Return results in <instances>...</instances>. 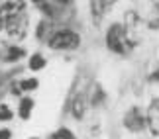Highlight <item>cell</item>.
Instances as JSON below:
<instances>
[{
    "instance_id": "6da1fadb",
    "label": "cell",
    "mask_w": 159,
    "mask_h": 139,
    "mask_svg": "<svg viewBox=\"0 0 159 139\" xmlns=\"http://www.w3.org/2000/svg\"><path fill=\"white\" fill-rule=\"evenodd\" d=\"M47 49L57 51V53H71L77 51L83 45V37L75 28L71 26H57L53 29V33L47 39Z\"/></svg>"
},
{
    "instance_id": "7a4b0ae2",
    "label": "cell",
    "mask_w": 159,
    "mask_h": 139,
    "mask_svg": "<svg viewBox=\"0 0 159 139\" xmlns=\"http://www.w3.org/2000/svg\"><path fill=\"white\" fill-rule=\"evenodd\" d=\"M104 45L106 49L116 57H128L134 51L130 41H128V33L122 22H112L104 32Z\"/></svg>"
},
{
    "instance_id": "3957f363",
    "label": "cell",
    "mask_w": 159,
    "mask_h": 139,
    "mask_svg": "<svg viewBox=\"0 0 159 139\" xmlns=\"http://www.w3.org/2000/svg\"><path fill=\"white\" fill-rule=\"evenodd\" d=\"M87 94H89V84L81 86L77 80L75 86L71 88L69 98H67V112H69V116L75 122H83L84 116H87V110H89V96Z\"/></svg>"
},
{
    "instance_id": "277c9868",
    "label": "cell",
    "mask_w": 159,
    "mask_h": 139,
    "mask_svg": "<svg viewBox=\"0 0 159 139\" xmlns=\"http://www.w3.org/2000/svg\"><path fill=\"white\" fill-rule=\"evenodd\" d=\"M28 55V49L16 41L8 39L4 45H0V65L2 67H18L22 61H26Z\"/></svg>"
},
{
    "instance_id": "5b68a950",
    "label": "cell",
    "mask_w": 159,
    "mask_h": 139,
    "mask_svg": "<svg viewBox=\"0 0 159 139\" xmlns=\"http://www.w3.org/2000/svg\"><path fill=\"white\" fill-rule=\"evenodd\" d=\"M122 125L126 131L138 135L148 131V124H145V110H142L139 106H130L122 116Z\"/></svg>"
},
{
    "instance_id": "8992f818",
    "label": "cell",
    "mask_w": 159,
    "mask_h": 139,
    "mask_svg": "<svg viewBox=\"0 0 159 139\" xmlns=\"http://www.w3.org/2000/svg\"><path fill=\"white\" fill-rule=\"evenodd\" d=\"M145 124L151 137H159V96H153L145 108Z\"/></svg>"
},
{
    "instance_id": "52a82bcc",
    "label": "cell",
    "mask_w": 159,
    "mask_h": 139,
    "mask_svg": "<svg viewBox=\"0 0 159 139\" xmlns=\"http://www.w3.org/2000/svg\"><path fill=\"white\" fill-rule=\"evenodd\" d=\"M34 110H35V100L32 94H24L22 98H18L16 102V118L20 122H30L34 116Z\"/></svg>"
},
{
    "instance_id": "ba28073f",
    "label": "cell",
    "mask_w": 159,
    "mask_h": 139,
    "mask_svg": "<svg viewBox=\"0 0 159 139\" xmlns=\"http://www.w3.org/2000/svg\"><path fill=\"white\" fill-rule=\"evenodd\" d=\"M55 28H57L55 22L47 20V18H39V20L35 22V26H34V37H35V41L41 43V45H45Z\"/></svg>"
},
{
    "instance_id": "9c48e42d",
    "label": "cell",
    "mask_w": 159,
    "mask_h": 139,
    "mask_svg": "<svg viewBox=\"0 0 159 139\" xmlns=\"http://www.w3.org/2000/svg\"><path fill=\"white\" fill-rule=\"evenodd\" d=\"M87 96H89V106H93V108L104 106V102L108 100V94H106V90L102 88L100 82H90Z\"/></svg>"
},
{
    "instance_id": "30bf717a",
    "label": "cell",
    "mask_w": 159,
    "mask_h": 139,
    "mask_svg": "<svg viewBox=\"0 0 159 139\" xmlns=\"http://www.w3.org/2000/svg\"><path fill=\"white\" fill-rule=\"evenodd\" d=\"M89 12H90V20L96 28L102 24L104 16L108 14V6H106V0H89Z\"/></svg>"
},
{
    "instance_id": "8fae6325",
    "label": "cell",
    "mask_w": 159,
    "mask_h": 139,
    "mask_svg": "<svg viewBox=\"0 0 159 139\" xmlns=\"http://www.w3.org/2000/svg\"><path fill=\"white\" fill-rule=\"evenodd\" d=\"M45 67H47V57L41 51H34L26 57V71H30L32 75L41 72Z\"/></svg>"
},
{
    "instance_id": "7c38bea8",
    "label": "cell",
    "mask_w": 159,
    "mask_h": 139,
    "mask_svg": "<svg viewBox=\"0 0 159 139\" xmlns=\"http://www.w3.org/2000/svg\"><path fill=\"white\" fill-rule=\"evenodd\" d=\"M18 86L22 88L24 94H34L35 90H39L41 82H39V78L35 75H28V76L22 75V76H18Z\"/></svg>"
},
{
    "instance_id": "4fadbf2b",
    "label": "cell",
    "mask_w": 159,
    "mask_h": 139,
    "mask_svg": "<svg viewBox=\"0 0 159 139\" xmlns=\"http://www.w3.org/2000/svg\"><path fill=\"white\" fill-rule=\"evenodd\" d=\"M14 119H16V110L8 104V102L0 100V124L6 125V124H12Z\"/></svg>"
},
{
    "instance_id": "5bb4252c",
    "label": "cell",
    "mask_w": 159,
    "mask_h": 139,
    "mask_svg": "<svg viewBox=\"0 0 159 139\" xmlns=\"http://www.w3.org/2000/svg\"><path fill=\"white\" fill-rule=\"evenodd\" d=\"M45 139H77V135H75V131H73L71 128H67V125H59V128L55 131H51Z\"/></svg>"
},
{
    "instance_id": "9a60e30c",
    "label": "cell",
    "mask_w": 159,
    "mask_h": 139,
    "mask_svg": "<svg viewBox=\"0 0 159 139\" xmlns=\"http://www.w3.org/2000/svg\"><path fill=\"white\" fill-rule=\"evenodd\" d=\"M0 139H14V129L10 125H0Z\"/></svg>"
},
{
    "instance_id": "2e32d148",
    "label": "cell",
    "mask_w": 159,
    "mask_h": 139,
    "mask_svg": "<svg viewBox=\"0 0 159 139\" xmlns=\"http://www.w3.org/2000/svg\"><path fill=\"white\" fill-rule=\"evenodd\" d=\"M148 82H151V84H159V65L148 75Z\"/></svg>"
},
{
    "instance_id": "e0dca14e",
    "label": "cell",
    "mask_w": 159,
    "mask_h": 139,
    "mask_svg": "<svg viewBox=\"0 0 159 139\" xmlns=\"http://www.w3.org/2000/svg\"><path fill=\"white\" fill-rule=\"evenodd\" d=\"M149 4H151V8L159 14V0H149Z\"/></svg>"
},
{
    "instance_id": "ac0fdd59",
    "label": "cell",
    "mask_w": 159,
    "mask_h": 139,
    "mask_svg": "<svg viewBox=\"0 0 159 139\" xmlns=\"http://www.w3.org/2000/svg\"><path fill=\"white\" fill-rule=\"evenodd\" d=\"M4 32V14H2V10H0V33Z\"/></svg>"
},
{
    "instance_id": "d6986e66",
    "label": "cell",
    "mask_w": 159,
    "mask_h": 139,
    "mask_svg": "<svg viewBox=\"0 0 159 139\" xmlns=\"http://www.w3.org/2000/svg\"><path fill=\"white\" fill-rule=\"evenodd\" d=\"M116 2H118V0H106V6H108V10H112Z\"/></svg>"
},
{
    "instance_id": "ffe728a7",
    "label": "cell",
    "mask_w": 159,
    "mask_h": 139,
    "mask_svg": "<svg viewBox=\"0 0 159 139\" xmlns=\"http://www.w3.org/2000/svg\"><path fill=\"white\" fill-rule=\"evenodd\" d=\"M28 139H41V137H38V135H34V137H28Z\"/></svg>"
}]
</instances>
